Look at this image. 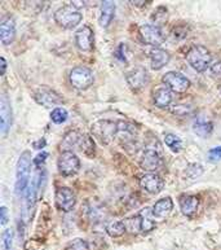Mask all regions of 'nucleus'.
Masks as SVG:
<instances>
[{"label":"nucleus","mask_w":221,"mask_h":250,"mask_svg":"<svg viewBox=\"0 0 221 250\" xmlns=\"http://www.w3.org/2000/svg\"><path fill=\"white\" fill-rule=\"evenodd\" d=\"M62 146H65V150H69V152L79 150L86 156H93L94 154V142L92 140V138L83 134L80 131L68 132L62 140Z\"/></svg>","instance_id":"obj_1"},{"label":"nucleus","mask_w":221,"mask_h":250,"mask_svg":"<svg viewBox=\"0 0 221 250\" xmlns=\"http://www.w3.org/2000/svg\"><path fill=\"white\" fill-rule=\"evenodd\" d=\"M185 59H186L187 63L199 73L206 71L212 61L210 51L203 45H193L185 55Z\"/></svg>","instance_id":"obj_2"},{"label":"nucleus","mask_w":221,"mask_h":250,"mask_svg":"<svg viewBox=\"0 0 221 250\" xmlns=\"http://www.w3.org/2000/svg\"><path fill=\"white\" fill-rule=\"evenodd\" d=\"M30 167H31V154L30 152H23L18 158L17 168H16V183L15 189L16 193L21 194L25 192L26 187L29 186L30 179Z\"/></svg>","instance_id":"obj_3"},{"label":"nucleus","mask_w":221,"mask_h":250,"mask_svg":"<svg viewBox=\"0 0 221 250\" xmlns=\"http://www.w3.org/2000/svg\"><path fill=\"white\" fill-rule=\"evenodd\" d=\"M83 15L80 13V9L75 8L73 4L70 5H64L60 9H57L55 13V21H56L61 27L72 30L82 22Z\"/></svg>","instance_id":"obj_4"},{"label":"nucleus","mask_w":221,"mask_h":250,"mask_svg":"<svg viewBox=\"0 0 221 250\" xmlns=\"http://www.w3.org/2000/svg\"><path fill=\"white\" fill-rule=\"evenodd\" d=\"M91 131L94 138H97L102 144H109L115 136H118V122L110 120L96 121L91 126Z\"/></svg>","instance_id":"obj_5"},{"label":"nucleus","mask_w":221,"mask_h":250,"mask_svg":"<svg viewBox=\"0 0 221 250\" xmlns=\"http://www.w3.org/2000/svg\"><path fill=\"white\" fill-rule=\"evenodd\" d=\"M94 82L93 71L87 66H76L70 71V83L79 91L88 90Z\"/></svg>","instance_id":"obj_6"},{"label":"nucleus","mask_w":221,"mask_h":250,"mask_svg":"<svg viewBox=\"0 0 221 250\" xmlns=\"http://www.w3.org/2000/svg\"><path fill=\"white\" fill-rule=\"evenodd\" d=\"M57 168H58L61 175L73 176L80 170V160L74 152L64 150L58 157Z\"/></svg>","instance_id":"obj_7"},{"label":"nucleus","mask_w":221,"mask_h":250,"mask_svg":"<svg viewBox=\"0 0 221 250\" xmlns=\"http://www.w3.org/2000/svg\"><path fill=\"white\" fill-rule=\"evenodd\" d=\"M34 99L37 104H40L44 108H52L64 103L62 97L57 94L56 91L47 86L37 87L34 91Z\"/></svg>","instance_id":"obj_8"},{"label":"nucleus","mask_w":221,"mask_h":250,"mask_svg":"<svg viewBox=\"0 0 221 250\" xmlns=\"http://www.w3.org/2000/svg\"><path fill=\"white\" fill-rule=\"evenodd\" d=\"M163 83L168 87L169 90L176 94H184L190 87V81L177 71H168L163 75Z\"/></svg>","instance_id":"obj_9"},{"label":"nucleus","mask_w":221,"mask_h":250,"mask_svg":"<svg viewBox=\"0 0 221 250\" xmlns=\"http://www.w3.org/2000/svg\"><path fill=\"white\" fill-rule=\"evenodd\" d=\"M139 34L141 41L145 44L153 45V47H159L165 42V35L158 25H153V23L143 25V26H140Z\"/></svg>","instance_id":"obj_10"},{"label":"nucleus","mask_w":221,"mask_h":250,"mask_svg":"<svg viewBox=\"0 0 221 250\" xmlns=\"http://www.w3.org/2000/svg\"><path fill=\"white\" fill-rule=\"evenodd\" d=\"M126 81H127L128 86L131 87V90L139 92L147 87V82H149V74L145 67L136 66L126 74Z\"/></svg>","instance_id":"obj_11"},{"label":"nucleus","mask_w":221,"mask_h":250,"mask_svg":"<svg viewBox=\"0 0 221 250\" xmlns=\"http://www.w3.org/2000/svg\"><path fill=\"white\" fill-rule=\"evenodd\" d=\"M55 201H56L57 209L64 213H69L74 209L75 204H76V196L72 188L60 187L56 190Z\"/></svg>","instance_id":"obj_12"},{"label":"nucleus","mask_w":221,"mask_h":250,"mask_svg":"<svg viewBox=\"0 0 221 250\" xmlns=\"http://www.w3.org/2000/svg\"><path fill=\"white\" fill-rule=\"evenodd\" d=\"M75 45L80 52H91L94 48L93 30L90 26L80 27L75 33Z\"/></svg>","instance_id":"obj_13"},{"label":"nucleus","mask_w":221,"mask_h":250,"mask_svg":"<svg viewBox=\"0 0 221 250\" xmlns=\"http://www.w3.org/2000/svg\"><path fill=\"white\" fill-rule=\"evenodd\" d=\"M84 209H86L87 217L90 218L92 223H101L108 218L106 208L102 202H100L96 198L94 200H88L86 202V205H84Z\"/></svg>","instance_id":"obj_14"},{"label":"nucleus","mask_w":221,"mask_h":250,"mask_svg":"<svg viewBox=\"0 0 221 250\" xmlns=\"http://www.w3.org/2000/svg\"><path fill=\"white\" fill-rule=\"evenodd\" d=\"M140 186L147 193L158 194L159 192H162V189L165 187V182L158 174L149 172V174H145L144 176H141Z\"/></svg>","instance_id":"obj_15"},{"label":"nucleus","mask_w":221,"mask_h":250,"mask_svg":"<svg viewBox=\"0 0 221 250\" xmlns=\"http://www.w3.org/2000/svg\"><path fill=\"white\" fill-rule=\"evenodd\" d=\"M162 165H163V161H162L158 152H155L154 149L144 150L141 160H140V166H141L143 170L149 172L157 171V170L162 167Z\"/></svg>","instance_id":"obj_16"},{"label":"nucleus","mask_w":221,"mask_h":250,"mask_svg":"<svg viewBox=\"0 0 221 250\" xmlns=\"http://www.w3.org/2000/svg\"><path fill=\"white\" fill-rule=\"evenodd\" d=\"M0 124H1L0 126L1 134L7 135L12 125V108L11 101L5 94L0 97Z\"/></svg>","instance_id":"obj_17"},{"label":"nucleus","mask_w":221,"mask_h":250,"mask_svg":"<svg viewBox=\"0 0 221 250\" xmlns=\"http://www.w3.org/2000/svg\"><path fill=\"white\" fill-rule=\"evenodd\" d=\"M179 204H180V209L185 217L191 218L194 217V214L198 210L199 198L194 194H184L179 200Z\"/></svg>","instance_id":"obj_18"},{"label":"nucleus","mask_w":221,"mask_h":250,"mask_svg":"<svg viewBox=\"0 0 221 250\" xmlns=\"http://www.w3.org/2000/svg\"><path fill=\"white\" fill-rule=\"evenodd\" d=\"M16 38V25L11 17L4 19L0 23V41L4 45H9Z\"/></svg>","instance_id":"obj_19"},{"label":"nucleus","mask_w":221,"mask_h":250,"mask_svg":"<svg viewBox=\"0 0 221 250\" xmlns=\"http://www.w3.org/2000/svg\"><path fill=\"white\" fill-rule=\"evenodd\" d=\"M171 56L167 51L162 48H154L150 52V63L153 70H161L166 65H168Z\"/></svg>","instance_id":"obj_20"},{"label":"nucleus","mask_w":221,"mask_h":250,"mask_svg":"<svg viewBox=\"0 0 221 250\" xmlns=\"http://www.w3.org/2000/svg\"><path fill=\"white\" fill-rule=\"evenodd\" d=\"M173 100V92L169 90L168 87H161L158 90L154 91L153 101L155 106L161 109L168 108Z\"/></svg>","instance_id":"obj_21"},{"label":"nucleus","mask_w":221,"mask_h":250,"mask_svg":"<svg viewBox=\"0 0 221 250\" xmlns=\"http://www.w3.org/2000/svg\"><path fill=\"white\" fill-rule=\"evenodd\" d=\"M173 209V201L171 197L161 198L153 206V214L155 218H166Z\"/></svg>","instance_id":"obj_22"},{"label":"nucleus","mask_w":221,"mask_h":250,"mask_svg":"<svg viewBox=\"0 0 221 250\" xmlns=\"http://www.w3.org/2000/svg\"><path fill=\"white\" fill-rule=\"evenodd\" d=\"M115 16V3L106 0L101 4V15H100V25L102 27H108L111 23Z\"/></svg>","instance_id":"obj_23"},{"label":"nucleus","mask_w":221,"mask_h":250,"mask_svg":"<svg viewBox=\"0 0 221 250\" xmlns=\"http://www.w3.org/2000/svg\"><path fill=\"white\" fill-rule=\"evenodd\" d=\"M140 217V231L143 233H149L155 228V222L153 220V210H150L149 208H145L141 210V213L139 214ZM155 218V217H154Z\"/></svg>","instance_id":"obj_24"},{"label":"nucleus","mask_w":221,"mask_h":250,"mask_svg":"<svg viewBox=\"0 0 221 250\" xmlns=\"http://www.w3.org/2000/svg\"><path fill=\"white\" fill-rule=\"evenodd\" d=\"M193 131H194V134H197L201 138H208L214 131V125L211 121L199 118L193 124Z\"/></svg>","instance_id":"obj_25"},{"label":"nucleus","mask_w":221,"mask_h":250,"mask_svg":"<svg viewBox=\"0 0 221 250\" xmlns=\"http://www.w3.org/2000/svg\"><path fill=\"white\" fill-rule=\"evenodd\" d=\"M127 231V226L124 222L122 220H112V222H109L108 226H106V232H108V235L110 237H120V236H123Z\"/></svg>","instance_id":"obj_26"},{"label":"nucleus","mask_w":221,"mask_h":250,"mask_svg":"<svg viewBox=\"0 0 221 250\" xmlns=\"http://www.w3.org/2000/svg\"><path fill=\"white\" fill-rule=\"evenodd\" d=\"M165 143L166 146H168L169 149L172 150V152H175V153H179V152L183 149V142H181V139L175 134H166Z\"/></svg>","instance_id":"obj_27"},{"label":"nucleus","mask_w":221,"mask_h":250,"mask_svg":"<svg viewBox=\"0 0 221 250\" xmlns=\"http://www.w3.org/2000/svg\"><path fill=\"white\" fill-rule=\"evenodd\" d=\"M68 117V110L65 108H61V106H57V108H55L52 112H51V120H52V122H55V124L57 125L66 122Z\"/></svg>","instance_id":"obj_28"},{"label":"nucleus","mask_w":221,"mask_h":250,"mask_svg":"<svg viewBox=\"0 0 221 250\" xmlns=\"http://www.w3.org/2000/svg\"><path fill=\"white\" fill-rule=\"evenodd\" d=\"M66 250H90V245L86 240L75 239L66 247Z\"/></svg>","instance_id":"obj_29"},{"label":"nucleus","mask_w":221,"mask_h":250,"mask_svg":"<svg viewBox=\"0 0 221 250\" xmlns=\"http://www.w3.org/2000/svg\"><path fill=\"white\" fill-rule=\"evenodd\" d=\"M193 112V108H191L190 105H176L175 108L172 109V113L173 114H176V116H180V117H184L189 113Z\"/></svg>","instance_id":"obj_30"},{"label":"nucleus","mask_w":221,"mask_h":250,"mask_svg":"<svg viewBox=\"0 0 221 250\" xmlns=\"http://www.w3.org/2000/svg\"><path fill=\"white\" fill-rule=\"evenodd\" d=\"M12 240H13V232H12V229H5V231L3 232L4 249L5 250L12 249Z\"/></svg>","instance_id":"obj_31"},{"label":"nucleus","mask_w":221,"mask_h":250,"mask_svg":"<svg viewBox=\"0 0 221 250\" xmlns=\"http://www.w3.org/2000/svg\"><path fill=\"white\" fill-rule=\"evenodd\" d=\"M208 160L211 162H218L221 160V146H216L208 150Z\"/></svg>","instance_id":"obj_32"},{"label":"nucleus","mask_w":221,"mask_h":250,"mask_svg":"<svg viewBox=\"0 0 221 250\" xmlns=\"http://www.w3.org/2000/svg\"><path fill=\"white\" fill-rule=\"evenodd\" d=\"M211 73L216 78H221V61H216L214 65H211Z\"/></svg>","instance_id":"obj_33"},{"label":"nucleus","mask_w":221,"mask_h":250,"mask_svg":"<svg viewBox=\"0 0 221 250\" xmlns=\"http://www.w3.org/2000/svg\"><path fill=\"white\" fill-rule=\"evenodd\" d=\"M47 157H48V153H47V152H41V153H39L34 158V164L37 165V166H40V164H44L45 160H47Z\"/></svg>","instance_id":"obj_34"},{"label":"nucleus","mask_w":221,"mask_h":250,"mask_svg":"<svg viewBox=\"0 0 221 250\" xmlns=\"http://www.w3.org/2000/svg\"><path fill=\"white\" fill-rule=\"evenodd\" d=\"M0 220H1V226H5L8 223V210L5 206L0 209Z\"/></svg>","instance_id":"obj_35"},{"label":"nucleus","mask_w":221,"mask_h":250,"mask_svg":"<svg viewBox=\"0 0 221 250\" xmlns=\"http://www.w3.org/2000/svg\"><path fill=\"white\" fill-rule=\"evenodd\" d=\"M44 146H45L44 139H40V140H37V142L34 143L35 149H41V148H44Z\"/></svg>","instance_id":"obj_36"},{"label":"nucleus","mask_w":221,"mask_h":250,"mask_svg":"<svg viewBox=\"0 0 221 250\" xmlns=\"http://www.w3.org/2000/svg\"><path fill=\"white\" fill-rule=\"evenodd\" d=\"M0 61H1V73H0V74L4 75L5 74V70H7V61H5V59H4V57H1V59H0Z\"/></svg>","instance_id":"obj_37"},{"label":"nucleus","mask_w":221,"mask_h":250,"mask_svg":"<svg viewBox=\"0 0 221 250\" xmlns=\"http://www.w3.org/2000/svg\"><path fill=\"white\" fill-rule=\"evenodd\" d=\"M133 5H145L147 4V1H131Z\"/></svg>","instance_id":"obj_38"}]
</instances>
